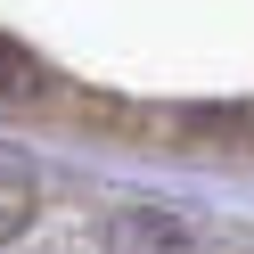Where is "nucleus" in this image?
Returning <instances> with one entry per match:
<instances>
[{"mask_svg":"<svg viewBox=\"0 0 254 254\" xmlns=\"http://www.w3.org/2000/svg\"><path fill=\"white\" fill-rule=\"evenodd\" d=\"M33 213H41V172H33V156H25V148L0 139V246L25 238V221H33Z\"/></svg>","mask_w":254,"mask_h":254,"instance_id":"1","label":"nucleus"},{"mask_svg":"<svg viewBox=\"0 0 254 254\" xmlns=\"http://www.w3.org/2000/svg\"><path fill=\"white\" fill-rule=\"evenodd\" d=\"M0 99H41V66L17 41H0Z\"/></svg>","mask_w":254,"mask_h":254,"instance_id":"2","label":"nucleus"}]
</instances>
